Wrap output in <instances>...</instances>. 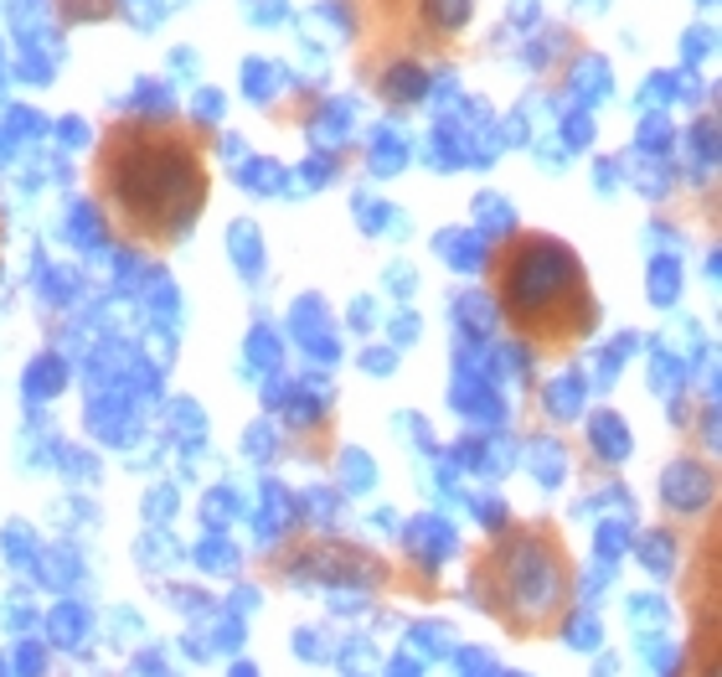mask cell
<instances>
[{"instance_id": "1", "label": "cell", "mask_w": 722, "mask_h": 677, "mask_svg": "<svg viewBox=\"0 0 722 677\" xmlns=\"http://www.w3.org/2000/svg\"><path fill=\"white\" fill-rule=\"evenodd\" d=\"M88 192L124 249L171 254L212 197L207 130L181 114H119L98 135Z\"/></svg>"}, {"instance_id": "2", "label": "cell", "mask_w": 722, "mask_h": 677, "mask_svg": "<svg viewBox=\"0 0 722 677\" xmlns=\"http://www.w3.org/2000/svg\"><path fill=\"white\" fill-rule=\"evenodd\" d=\"M490 300L506 331L537 358H573L599 331V295L578 249L552 233L516 228L490 249Z\"/></svg>"}, {"instance_id": "3", "label": "cell", "mask_w": 722, "mask_h": 677, "mask_svg": "<svg viewBox=\"0 0 722 677\" xmlns=\"http://www.w3.org/2000/svg\"><path fill=\"white\" fill-rule=\"evenodd\" d=\"M469 600L511 641H552L578 605V564L552 518L501 522L469 554Z\"/></svg>"}, {"instance_id": "4", "label": "cell", "mask_w": 722, "mask_h": 677, "mask_svg": "<svg viewBox=\"0 0 722 677\" xmlns=\"http://www.w3.org/2000/svg\"><path fill=\"white\" fill-rule=\"evenodd\" d=\"M356 32V73L397 104V78L424 94L433 58H450L454 26H444V0H346Z\"/></svg>"}]
</instances>
